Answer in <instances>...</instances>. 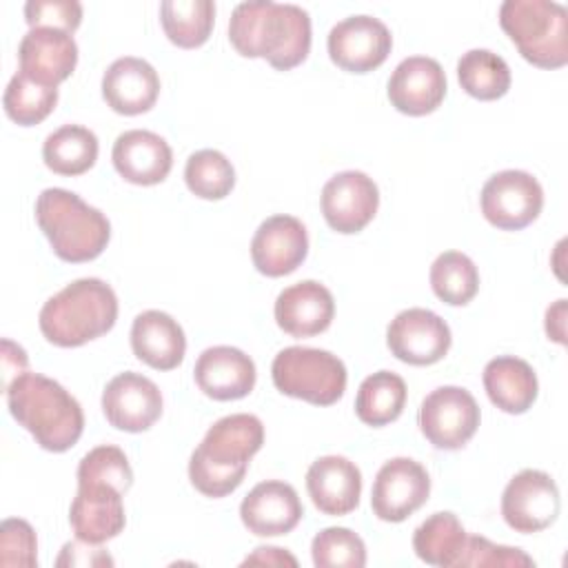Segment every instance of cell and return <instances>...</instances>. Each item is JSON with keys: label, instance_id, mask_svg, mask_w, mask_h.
<instances>
[{"label": "cell", "instance_id": "21", "mask_svg": "<svg viewBox=\"0 0 568 568\" xmlns=\"http://www.w3.org/2000/svg\"><path fill=\"white\" fill-rule=\"evenodd\" d=\"M111 160L115 171L131 184L151 186L162 182L171 166L173 153L169 142L146 129H131L115 138Z\"/></svg>", "mask_w": 568, "mask_h": 568}, {"label": "cell", "instance_id": "2", "mask_svg": "<svg viewBox=\"0 0 568 568\" xmlns=\"http://www.w3.org/2000/svg\"><path fill=\"white\" fill-rule=\"evenodd\" d=\"M264 444V426L251 413L217 419L189 459V479L206 497L233 493L248 470L251 457Z\"/></svg>", "mask_w": 568, "mask_h": 568}, {"label": "cell", "instance_id": "22", "mask_svg": "<svg viewBox=\"0 0 568 568\" xmlns=\"http://www.w3.org/2000/svg\"><path fill=\"white\" fill-rule=\"evenodd\" d=\"M193 377L200 390L213 399H242L255 386V364L235 346H211L200 353Z\"/></svg>", "mask_w": 568, "mask_h": 568}, {"label": "cell", "instance_id": "6", "mask_svg": "<svg viewBox=\"0 0 568 568\" xmlns=\"http://www.w3.org/2000/svg\"><path fill=\"white\" fill-rule=\"evenodd\" d=\"M499 24L519 49L521 58L541 69L568 62V11L552 0H506Z\"/></svg>", "mask_w": 568, "mask_h": 568}, {"label": "cell", "instance_id": "24", "mask_svg": "<svg viewBox=\"0 0 568 568\" xmlns=\"http://www.w3.org/2000/svg\"><path fill=\"white\" fill-rule=\"evenodd\" d=\"M335 315L331 291L315 282L304 280L286 286L275 300V322L293 337H313L326 331Z\"/></svg>", "mask_w": 568, "mask_h": 568}, {"label": "cell", "instance_id": "29", "mask_svg": "<svg viewBox=\"0 0 568 568\" xmlns=\"http://www.w3.org/2000/svg\"><path fill=\"white\" fill-rule=\"evenodd\" d=\"M98 138L80 124H64L47 135L42 144L44 164L60 175H82L98 160Z\"/></svg>", "mask_w": 568, "mask_h": 568}, {"label": "cell", "instance_id": "12", "mask_svg": "<svg viewBox=\"0 0 568 568\" xmlns=\"http://www.w3.org/2000/svg\"><path fill=\"white\" fill-rule=\"evenodd\" d=\"M428 493L426 468L410 457H393L375 475L371 506L382 521H404L426 504Z\"/></svg>", "mask_w": 568, "mask_h": 568}, {"label": "cell", "instance_id": "18", "mask_svg": "<svg viewBox=\"0 0 568 568\" xmlns=\"http://www.w3.org/2000/svg\"><path fill=\"white\" fill-rule=\"evenodd\" d=\"M304 515L297 490L280 479L260 481L240 504L242 524L257 537H277L291 532Z\"/></svg>", "mask_w": 568, "mask_h": 568}, {"label": "cell", "instance_id": "35", "mask_svg": "<svg viewBox=\"0 0 568 568\" xmlns=\"http://www.w3.org/2000/svg\"><path fill=\"white\" fill-rule=\"evenodd\" d=\"M184 180L193 195L202 200H222L235 186V169L224 153L202 149L189 155Z\"/></svg>", "mask_w": 568, "mask_h": 568}, {"label": "cell", "instance_id": "27", "mask_svg": "<svg viewBox=\"0 0 568 568\" xmlns=\"http://www.w3.org/2000/svg\"><path fill=\"white\" fill-rule=\"evenodd\" d=\"M484 388L488 399L504 413L521 415L537 399V375L526 359L501 355L486 364Z\"/></svg>", "mask_w": 568, "mask_h": 568}, {"label": "cell", "instance_id": "23", "mask_svg": "<svg viewBox=\"0 0 568 568\" xmlns=\"http://www.w3.org/2000/svg\"><path fill=\"white\" fill-rule=\"evenodd\" d=\"M306 490L320 513L348 515L359 504L362 473L342 455H324L308 466Z\"/></svg>", "mask_w": 568, "mask_h": 568}, {"label": "cell", "instance_id": "20", "mask_svg": "<svg viewBox=\"0 0 568 568\" xmlns=\"http://www.w3.org/2000/svg\"><path fill=\"white\" fill-rule=\"evenodd\" d=\"M118 488L109 484H78L69 508V524L78 539L104 544L124 530V504Z\"/></svg>", "mask_w": 568, "mask_h": 568}, {"label": "cell", "instance_id": "33", "mask_svg": "<svg viewBox=\"0 0 568 568\" xmlns=\"http://www.w3.org/2000/svg\"><path fill=\"white\" fill-rule=\"evenodd\" d=\"M430 286L442 302L464 306L477 295L479 271L462 251H444L430 266Z\"/></svg>", "mask_w": 568, "mask_h": 568}, {"label": "cell", "instance_id": "43", "mask_svg": "<svg viewBox=\"0 0 568 568\" xmlns=\"http://www.w3.org/2000/svg\"><path fill=\"white\" fill-rule=\"evenodd\" d=\"M244 564H262V566H297V559L288 555L284 548L260 546L253 555L244 559Z\"/></svg>", "mask_w": 568, "mask_h": 568}, {"label": "cell", "instance_id": "17", "mask_svg": "<svg viewBox=\"0 0 568 568\" xmlns=\"http://www.w3.org/2000/svg\"><path fill=\"white\" fill-rule=\"evenodd\" d=\"M446 95V73L435 58H404L388 78V100L406 115L435 111Z\"/></svg>", "mask_w": 568, "mask_h": 568}, {"label": "cell", "instance_id": "11", "mask_svg": "<svg viewBox=\"0 0 568 568\" xmlns=\"http://www.w3.org/2000/svg\"><path fill=\"white\" fill-rule=\"evenodd\" d=\"M331 60L351 73H366L377 69L390 53L393 36L388 27L373 16L359 13L339 20L328 31Z\"/></svg>", "mask_w": 568, "mask_h": 568}, {"label": "cell", "instance_id": "37", "mask_svg": "<svg viewBox=\"0 0 568 568\" xmlns=\"http://www.w3.org/2000/svg\"><path fill=\"white\" fill-rule=\"evenodd\" d=\"M78 484H109L126 493L133 484V470L124 450L111 444L89 450L78 464Z\"/></svg>", "mask_w": 568, "mask_h": 568}, {"label": "cell", "instance_id": "15", "mask_svg": "<svg viewBox=\"0 0 568 568\" xmlns=\"http://www.w3.org/2000/svg\"><path fill=\"white\" fill-rule=\"evenodd\" d=\"M102 410L111 426L126 433H142L160 419L162 393L153 379L126 371L104 386Z\"/></svg>", "mask_w": 568, "mask_h": 568}, {"label": "cell", "instance_id": "42", "mask_svg": "<svg viewBox=\"0 0 568 568\" xmlns=\"http://www.w3.org/2000/svg\"><path fill=\"white\" fill-rule=\"evenodd\" d=\"M29 359H27V353L13 344L11 339H2V373H4V388L18 377L24 373Z\"/></svg>", "mask_w": 568, "mask_h": 568}, {"label": "cell", "instance_id": "16", "mask_svg": "<svg viewBox=\"0 0 568 568\" xmlns=\"http://www.w3.org/2000/svg\"><path fill=\"white\" fill-rule=\"evenodd\" d=\"M308 253V235L304 224L293 215L266 217L253 240L251 257L255 268L268 277L293 273Z\"/></svg>", "mask_w": 568, "mask_h": 568}, {"label": "cell", "instance_id": "40", "mask_svg": "<svg viewBox=\"0 0 568 568\" xmlns=\"http://www.w3.org/2000/svg\"><path fill=\"white\" fill-rule=\"evenodd\" d=\"M29 27H53L75 31L82 22V4L75 0H29L24 4Z\"/></svg>", "mask_w": 568, "mask_h": 568}, {"label": "cell", "instance_id": "30", "mask_svg": "<svg viewBox=\"0 0 568 568\" xmlns=\"http://www.w3.org/2000/svg\"><path fill=\"white\" fill-rule=\"evenodd\" d=\"M404 404L406 382L393 371H377L359 384L355 413L368 426H386L402 415Z\"/></svg>", "mask_w": 568, "mask_h": 568}, {"label": "cell", "instance_id": "13", "mask_svg": "<svg viewBox=\"0 0 568 568\" xmlns=\"http://www.w3.org/2000/svg\"><path fill=\"white\" fill-rule=\"evenodd\" d=\"M448 324L428 308H406L390 320L386 344L390 353L406 364L428 366L439 362L450 348Z\"/></svg>", "mask_w": 568, "mask_h": 568}, {"label": "cell", "instance_id": "44", "mask_svg": "<svg viewBox=\"0 0 568 568\" xmlns=\"http://www.w3.org/2000/svg\"><path fill=\"white\" fill-rule=\"evenodd\" d=\"M564 317H566V300H557L546 311V333L550 339L564 344Z\"/></svg>", "mask_w": 568, "mask_h": 568}, {"label": "cell", "instance_id": "25", "mask_svg": "<svg viewBox=\"0 0 568 568\" xmlns=\"http://www.w3.org/2000/svg\"><path fill=\"white\" fill-rule=\"evenodd\" d=\"M158 93V71L142 58H118L102 75V98L122 115H140L149 111L155 104Z\"/></svg>", "mask_w": 568, "mask_h": 568}, {"label": "cell", "instance_id": "9", "mask_svg": "<svg viewBox=\"0 0 568 568\" xmlns=\"http://www.w3.org/2000/svg\"><path fill=\"white\" fill-rule=\"evenodd\" d=\"M479 417L475 397L462 386H439L419 406V428L442 450L462 448L475 435Z\"/></svg>", "mask_w": 568, "mask_h": 568}, {"label": "cell", "instance_id": "14", "mask_svg": "<svg viewBox=\"0 0 568 568\" xmlns=\"http://www.w3.org/2000/svg\"><path fill=\"white\" fill-rule=\"evenodd\" d=\"M322 215L326 224L344 235L362 231L377 213L379 191L362 171H342L322 189Z\"/></svg>", "mask_w": 568, "mask_h": 568}, {"label": "cell", "instance_id": "4", "mask_svg": "<svg viewBox=\"0 0 568 568\" xmlns=\"http://www.w3.org/2000/svg\"><path fill=\"white\" fill-rule=\"evenodd\" d=\"M118 320V297L98 277H80L58 291L40 308L42 335L62 348L82 346L113 328Z\"/></svg>", "mask_w": 568, "mask_h": 568}, {"label": "cell", "instance_id": "10", "mask_svg": "<svg viewBox=\"0 0 568 568\" xmlns=\"http://www.w3.org/2000/svg\"><path fill=\"white\" fill-rule=\"evenodd\" d=\"M561 508L559 488L555 479L535 468L517 473L504 488L501 517L504 521L524 535L548 528Z\"/></svg>", "mask_w": 568, "mask_h": 568}, {"label": "cell", "instance_id": "19", "mask_svg": "<svg viewBox=\"0 0 568 568\" xmlns=\"http://www.w3.org/2000/svg\"><path fill=\"white\" fill-rule=\"evenodd\" d=\"M20 71L36 82L58 87L78 62V44L69 31L53 27L29 29L18 47Z\"/></svg>", "mask_w": 568, "mask_h": 568}, {"label": "cell", "instance_id": "3", "mask_svg": "<svg viewBox=\"0 0 568 568\" xmlns=\"http://www.w3.org/2000/svg\"><path fill=\"white\" fill-rule=\"evenodd\" d=\"M4 390L13 419L44 450L64 453L80 439L84 430L82 406L55 379L24 371Z\"/></svg>", "mask_w": 568, "mask_h": 568}, {"label": "cell", "instance_id": "36", "mask_svg": "<svg viewBox=\"0 0 568 568\" xmlns=\"http://www.w3.org/2000/svg\"><path fill=\"white\" fill-rule=\"evenodd\" d=\"M317 568H362L366 566V546L351 528L331 526L320 530L311 544Z\"/></svg>", "mask_w": 568, "mask_h": 568}, {"label": "cell", "instance_id": "32", "mask_svg": "<svg viewBox=\"0 0 568 568\" xmlns=\"http://www.w3.org/2000/svg\"><path fill=\"white\" fill-rule=\"evenodd\" d=\"M462 89L477 100H497L510 89V69L506 60L488 49H470L457 60Z\"/></svg>", "mask_w": 568, "mask_h": 568}, {"label": "cell", "instance_id": "41", "mask_svg": "<svg viewBox=\"0 0 568 568\" xmlns=\"http://www.w3.org/2000/svg\"><path fill=\"white\" fill-rule=\"evenodd\" d=\"M100 544L89 541H69L62 546V555L58 557V566H113V559L98 548Z\"/></svg>", "mask_w": 568, "mask_h": 568}, {"label": "cell", "instance_id": "31", "mask_svg": "<svg viewBox=\"0 0 568 568\" xmlns=\"http://www.w3.org/2000/svg\"><path fill=\"white\" fill-rule=\"evenodd\" d=\"M215 4L211 0H164L160 4V22L166 38L182 47L195 49L211 36Z\"/></svg>", "mask_w": 568, "mask_h": 568}, {"label": "cell", "instance_id": "34", "mask_svg": "<svg viewBox=\"0 0 568 568\" xmlns=\"http://www.w3.org/2000/svg\"><path fill=\"white\" fill-rule=\"evenodd\" d=\"M58 102V87L36 82L27 73L18 71L4 89V111L20 126H33L42 122Z\"/></svg>", "mask_w": 568, "mask_h": 568}, {"label": "cell", "instance_id": "8", "mask_svg": "<svg viewBox=\"0 0 568 568\" xmlns=\"http://www.w3.org/2000/svg\"><path fill=\"white\" fill-rule=\"evenodd\" d=\"M479 204L484 217L493 226L501 231H519L541 213L544 191L530 173L506 169L486 180Z\"/></svg>", "mask_w": 568, "mask_h": 568}, {"label": "cell", "instance_id": "28", "mask_svg": "<svg viewBox=\"0 0 568 568\" xmlns=\"http://www.w3.org/2000/svg\"><path fill=\"white\" fill-rule=\"evenodd\" d=\"M466 530L455 513L439 510L415 528L413 548L415 555L430 566H457L466 548Z\"/></svg>", "mask_w": 568, "mask_h": 568}, {"label": "cell", "instance_id": "7", "mask_svg": "<svg viewBox=\"0 0 568 568\" xmlns=\"http://www.w3.org/2000/svg\"><path fill=\"white\" fill-rule=\"evenodd\" d=\"M271 377L280 393L315 406H331L346 390L344 362L328 351L311 346L280 351L273 359Z\"/></svg>", "mask_w": 568, "mask_h": 568}, {"label": "cell", "instance_id": "5", "mask_svg": "<svg viewBox=\"0 0 568 568\" xmlns=\"http://www.w3.org/2000/svg\"><path fill=\"white\" fill-rule=\"evenodd\" d=\"M36 222L64 262L95 260L109 244L106 215L67 189H44L36 200Z\"/></svg>", "mask_w": 568, "mask_h": 568}, {"label": "cell", "instance_id": "1", "mask_svg": "<svg viewBox=\"0 0 568 568\" xmlns=\"http://www.w3.org/2000/svg\"><path fill=\"white\" fill-rule=\"evenodd\" d=\"M229 40L246 58H266L275 69L297 67L311 51V18L297 4L248 0L235 4Z\"/></svg>", "mask_w": 568, "mask_h": 568}, {"label": "cell", "instance_id": "39", "mask_svg": "<svg viewBox=\"0 0 568 568\" xmlns=\"http://www.w3.org/2000/svg\"><path fill=\"white\" fill-rule=\"evenodd\" d=\"M38 564V539L29 521L4 519L0 526V566L33 568Z\"/></svg>", "mask_w": 568, "mask_h": 568}, {"label": "cell", "instance_id": "26", "mask_svg": "<svg viewBox=\"0 0 568 568\" xmlns=\"http://www.w3.org/2000/svg\"><path fill=\"white\" fill-rule=\"evenodd\" d=\"M131 348L135 357L151 368L171 371L184 359L186 337L169 313L151 308L133 320Z\"/></svg>", "mask_w": 568, "mask_h": 568}, {"label": "cell", "instance_id": "38", "mask_svg": "<svg viewBox=\"0 0 568 568\" xmlns=\"http://www.w3.org/2000/svg\"><path fill=\"white\" fill-rule=\"evenodd\" d=\"M528 568L535 566L532 557H528L524 550L513 548V546H499L488 541L486 537L473 535L466 539V548L457 561L455 568Z\"/></svg>", "mask_w": 568, "mask_h": 568}]
</instances>
